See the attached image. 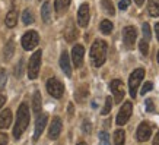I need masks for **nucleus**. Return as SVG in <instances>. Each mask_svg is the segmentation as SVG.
<instances>
[{
  "mask_svg": "<svg viewBox=\"0 0 159 145\" xmlns=\"http://www.w3.org/2000/svg\"><path fill=\"white\" fill-rule=\"evenodd\" d=\"M64 37H66V40H67L69 43H72V41L76 40L77 31H76V28H75L73 22H69V25L66 27V29H64Z\"/></svg>",
  "mask_w": 159,
  "mask_h": 145,
  "instance_id": "a211bd4d",
  "label": "nucleus"
},
{
  "mask_svg": "<svg viewBox=\"0 0 159 145\" xmlns=\"http://www.w3.org/2000/svg\"><path fill=\"white\" fill-rule=\"evenodd\" d=\"M29 109L28 106L22 103L18 109V114H16V123H15V128H13V138L15 139H19L22 133L25 132V129L28 128L29 125Z\"/></svg>",
  "mask_w": 159,
  "mask_h": 145,
  "instance_id": "f257e3e1",
  "label": "nucleus"
},
{
  "mask_svg": "<svg viewBox=\"0 0 159 145\" xmlns=\"http://www.w3.org/2000/svg\"><path fill=\"white\" fill-rule=\"evenodd\" d=\"M41 50H37L31 59H29V63H28V76L29 79H35L38 76V72H39V68H41Z\"/></svg>",
  "mask_w": 159,
  "mask_h": 145,
  "instance_id": "7ed1b4c3",
  "label": "nucleus"
},
{
  "mask_svg": "<svg viewBox=\"0 0 159 145\" xmlns=\"http://www.w3.org/2000/svg\"><path fill=\"white\" fill-rule=\"evenodd\" d=\"M131 110H133V106H131L130 101H127L123 104V107H121V110L118 111V114H117V125H124V123H127L129 122V119H130L131 116Z\"/></svg>",
  "mask_w": 159,
  "mask_h": 145,
  "instance_id": "0eeeda50",
  "label": "nucleus"
},
{
  "mask_svg": "<svg viewBox=\"0 0 159 145\" xmlns=\"http://www.w3.org/2000/svg\"><path fill=\"white\" fill-rule=\"evenodd\" d=\"M148 12L150 16L158 18L159 16V0H149V5H148Z\"/></svg>",
  "mask_w": 159,
  "mask_h": 145,
  "instance_id": "aec40b11",
  "label": "nucleus"
},
{
  "mask_svg": "<svg viewBox=\"0 0 159 145\" xmlns=\"http://www.w3.org/2000/svg\"><path fill=\"white\" fill-rule=\"evenodd\" d=\"M6 81H7V75H6L5 69H0V88H3L6 85Z\"/></svg>",
  "mask_w": 159,
  "mask_h": 145,
  "instance_id": "72a5a7b5",
  "label": "nucleus"
},
{
  "mask_svg": "<svg viewBox=\"0 0 159 145\" xmlns=\"http://www.w3.org/2000/svg\"><path fill=\"white\" fill-rule=\"evenodd\" d=\"M41 16H43V21L44 22H48L50 18H51V12H50V3L45 2L41 7Z\"/></svg>",
  "mask_w": 159,
  "mask_h": 145,
  "instance_id": "b1692460",
  "label": "nucleus"
},
{
  "mask_svg": "<svg viewBox=\"0 0 159 145\" xmlns=\"http://www.w3.org/2000/svg\"><path fill=\"white\" fill-rule=\"evenodd\" d=\"M6 27L7 28H13V27H16V24H18V10L16 9H12L9 10V13L6 15Z\"/></svg>",
  "mask_w": 159,
  "mask_h": 145,
  "instance_id": "f3484780",
  "label": "nucleus"
},
{
  "mask_svg": "<svg viewBox=\"0 0 159 145\" xmlns=\"http://www.w3.org/2000/svg\"><path fill=\"white\" fill-rule=\"evenodd\" d=\"M77 145H88V144H85V142H79Z\"/></svg>",
  "mask_w": 159,
  "mask_h": 145,
  "instance_id": "a18cd8bd",
  "label": "nucleus"
},
{
  "mask_svg": "<svg viewBox=\"0 0 159 145\" xmlns=\"http://www.w3.org/2000/svg\"><path fill=\"white\" fill-rule=\"evenodd\" d=\"M102 7L105 10L108 15H116V9H114V6H112V2L111 0H102Z\"/></svg>",
  "mask_w": 159,
  "mask_h": 145,
  "instance_id": "cd10ccee",
  "label": "nucleus"
},
{
  "mask_svg": "<svg viewBox=\"0 0 159 145\" xmlns=\"http://www.w3.org/2000/svg\"><path fill=\"white\" fill-rule=\"evenodd\" d=\"M111 106H112V100H111V97H107L105 100V106H104V109H102V114H108L111 111Z\"/></svg>",
  "mask_w": 159,
  "mask_h": 145,
  "instance_id": "2f4dec72",
  "label": "nucleus"
},
{
  "mask_svg": "<svg viewBox=\"0 0 159 145\" xmlns=\"http://www.w3.org/2000/svg\"><path fill=\"white\" fill-rule=\"evenodd\" d=\"M140 53L143 54V56H148V53H149V43L146 40L140 41Z\"/></svg>",
  "mask_w": 159,
  "mask_h": 145,
  "instance_id": "c756f323",
  "label": "nucleus"
},
{
  "mask_svg": "<svg viewBox=\"0 0 159 145\" xmlns=\"http://www.w3.org/2000/svg\"><path fill=\"white\" fill-rule=\"evenodd\" d=\"M6 103V97L3 95V94H0V109L3 107V104Z\"/></svg>",
  "mask_w": 159,
  "mask_h": 145,
  "instance_id": "ea45409f",
  "label": "nucleus"
},
{
  "mask_svg": "<svg viewBox=\"0 0 159 145\" xmlns=\"http://www.w3.org/2000/svg\"><path fill=\"white\" fill-rule=\"evenodd\" d=\"M69 5H70V0H56L54 2V9L57 13H64L67 10Z\"/></svg>",
  "mask_w": 159,
  "mask_h": 145,
  "instance_id": "412c9836",
  "label": "nucleus"
},
{
  "mask_svg": "<svg viewBox=\"0 0 159 145\" xmlns=\"http://www.w3.org/2000/svg\"><path fill=\"white\" fill-rule=\"evenodd\" d=\"M47 91L54 98H61L63 94H64V85L56 78H50L47 81Z\"/></svg>",
  "mask_w": 159,
  "mask_h": 145,
  "instance_id": "39448f33",
  "label": "nucleus"
},
{
  "mask_svg": "<svg viewBox=\"0 0 159 145\" xmlns=\"http://www.w3.org/2000/svg\"><path fill=\"white\" fill-rule=\"evenodd\" d=\"M153 145H159V132L156 133V136H155V139H153Z\"/></svg>",
  "mask_w": 159,
  "mask_h": 145,
  "instance_id": "79ce46f5",
  "label": "nucleus"
},
{
  "mask_svg": "<svg viewBox=\"0 0 159 145\" xmlns=\"http://www.w3.org/2000/svg\"><path fill=\"white\" fill-rule=\"evenodd\" d=\"M60 66L63 72L66 73V76H72V66H70V59H69L67 51H63L60 56Z\"/></svg>",
  "mask_w": 159,
  "mask_h": 145,
  "instance_id": "2eb2a0df",
  "label": "nucleus"
},
{
  "mask_svg": "<svg viewBox=\"0 0 159 145\" xmlns=\"http://www.w3.org/2000/svg\"><path fill=\"white\" fill-rule=\"evenodd\" d=\"M125 141V133L123 129H117L114 132V145H123Z\"/></svg>",
  "mask_w": 159,
  "mask_h": 145,
  "instance_id": "5701e85b",
  "label": "nucleus"
},
{
  "mask_svg": "<svg viewBox=\"0 0 159 145\" xmlns=\"http://www.w3.org/2000/svg\"><path fill=\"white\" fill-rule=\"evenodd\" d=\"M61 128H63L61 119L60 117H54L51 125H50V131H48L50 139H57L58 136H60V133H61Z\"/></svg>",
  "mask_w": 159,
  "mask_h": 145,
  "instance_id": "f8f14e48",
  "label": "nucleus"
},
{
  "mask_svg": "<svg viewBox=\"0 0 159 145\" xmlns=\"http://www.w3.org/2000/svg\"><path fill=\"white\" fill-rule=\"evenodd\" d=\"M155 32H156V38H158V41H159V22L155 24Z\"/></svg>",
  "mask_w": 159,
  "mask_h": 145,
  "instance_id": "a19ab883",
  "label": "nucleus"
},
{
  "mask_svg": "<svg viewBox=\"0 0 159 145\" xmlns=\"http://www.w3.org/2000/svg\"><path fill=\"white\" fill-rule=\"evenodd\" d=\"M69 113H70V114L73 113V104H69Z\"/></svg>",
  "mask_w": 159,
  "mask_h": 145,
  "instance_id": "c03bdc74",
  "label": "nucleus"
},
{
  "mask_svg": "<svg viewBox=\"0 0 159 145\" xmlns=\"http://www.w3.org/2000/svg\"><path fill=\"white\" fill-rule=\"evenodd\" d=\"M110 89H111V92L114 94V97H116V103H120L121 100H123V97H124L123 82H121L120 79H114V81H111Z\"/></svg>",
  "mask_w": 159,
  "mask_h": 145,
  "instance_id": "9d476101",
  "label": "nucleus"
},
{
  "mask_svg": "<svg viewBox=\"0 0 159 145\" xmlns=\"http://www.w3.org/2000/svg\"><path fill=\"white\" fill-rule=\"evenodd\" d=\"M77 22L83 28L88 27V24H89V6L86 3H83L77 10Z\"/></svg>",
  "mask_w": 159,
  "mask_h": 145,
  "instance_id": "ddd939ff",
  "label": "nucleus"
},
{
  "mask_svg": "<svg viewBox=\"0 0 159 145\" xmlns=\"http://www.w3.org/2000/svg\"><path fill=\"white\" fill-rule=\"evenodd\" d=\"M129 6H130V0H120V3H118V7L121 10H125Z\"/></svg>",
  "mask_w": 159,
  "mask_h": 145,
  "instance_id": "c9c22d12",
  "label": "nucleus"
},
{
  "mask_svg": "<svg viewBox=\"0 0 159 145\" xmlns=\"http://www.w3.org/2000/svg\"><path fill=\"white\" fill-rule=\"evenodd\" d=\"M0 145H7V135L0 132Z\"/></svg>",
  "mask_w": 159,
  "mask_h": 145,
  "instance_id": "4c0bfd02",
  "label": "nucleus"
},
{
  "mask_svg": "<svg viewBox=\"0 0 159 145\" xmlns=\"http://www.w3.org/2000/svg\"><path fill=\"white\" fill-rule=\"evenodd\" d=\"M88 94H89L88 87H86V85H82V87L76 91V100H77V101H83V100L88 97Z\"/></svg>",
  "mask_w": 159,
  "mask_h": 145,
  "instance_id": "a878e982",
  "label": "nucleus"
},
{
  "mask_svg": "<svg viewBox=\"0 0 159 145\" xmlns=\"http://www.w3.org/2000/svg\"><path fill=\"white\" fill-rule=\"evenodd\" d=\"M150 135H152V128H150L149 123H146V122L140 123L139 129H137V139L140 142H145L150 138Z\"/></svg>",
  "mask_w": 159,
  "mask_h": 145,
  "instance_id": "4468645a",
  "label": "nucleus"
},
{
  "mask_svg": "<svg viewBox=\"0 0 159 145\" xmlns=\"http://www.w3.org/2000/svg\"><path fill=\"white\" fill-rule=\"evenodd\" d=\"M22 73H24V60L20 59L19 62H18V65H16V68H15V76L20 78Z\"/></svg>",
  "mask_w": 159,
  "mask_h": 145,
  "instance_id": "c85d7f7f",
  "label": "nucleus"
},
{
  "mask_svg": "<svg viewBox=\"0 0 159 145\" xmlns=\"http://www.w3.org/2000/svg\"><path fill=\"white\" fill-rule=\"evenodd\" d=\"M83 129H85L86 133H89V132H91V125H89L88 122H85V123H83Z\"/></svg>",
  "mask_w": 159,
  "mask_h": 145,
  "instance_id": "58836bf2",
  "label": "nucleus"
},
{
  "mask_svg": "<svg viewBox=\"0 0 159 145\" xmlns=\"http://www.w3.org/2000/svg\"><path fill=\"white\" fill-rule=\"evenodd\" d=\"M22 21H24L25 25H31L32 22H34V15H32V12L29 9H25L24 13H22Z\"/></svg>",
  "mask_w": 159,
  "mask_h": 145,
  "instance_id": "bb28decb",
  "label": "nucleus"
},
{
  "mask_svg": "<svg viewBox=\"0 0 159 145\" xmlns=\"http://www.w3.org/2000/svg\"><path fill=\"white\" fill-rule=\"evenodd\" d=\"M41 106H43V101H41V94H39V91H35L34 97H32V109H34L35 114H39V111H41Z\"/></svg>",
  "mask_w": 159,
  "mask_h": 145,
  "instance_id": "6ab92c4d",
  "label": "nucleus"
},
{
  "mask_svg": "<svg viewBox=\"0 0 159 145\" xmlns=\"http://www.w3.org/2000/svg\"><path fill=\"white\" fill-rule=\"evenodd\" d=\"M13 53H15V43H13V40H9L5 46V60L6 62H9L10 59H12Z\"/></svg>",
  "mask_w": 159,
  "mask_h": 145,
  "instance_id": "4be33fe9",
  "label": "nucleus"
},
{
  "mask_svg": "<svg viewBox=\"0 0 159 145\" xmlns=\"http://www.w3.org/2000/svg\"><path fill=\"white\" fill-rule=\"evenodd\" d=\"M38 43H39V35L35 31H28L22 37V47L25 50H32V48L38 46Z\"/></svg>",
  "mask_w": 159,
  "mask_h": 145,
  "instance_id": "423d86ee",
  "label": "nucleus"
},
{
  "mask_svg": "<svg viewBox=\"0 0 159 145\" xmlns=\"http://www.w3.org/2000/svg\"><path fill=\"white\" fill-rule=\"evenodd\" d=\"M83 57H85V48L80 44H76L72 50V60L75 68H80L83 65Z\"/></svg>",
  "mask_w": 159,
  "mask_h": 145,
  "instance_id": "1a4fd4ad",
  "label": "nucleus"
},
{
  "mask_svg": "<svg viewBox=\"0 0 159 145\" xmlns=\"http://www.w3.org/2000/svg\"><path fill=\"white\" fill-rule=\"evenodd\" d=\"M145 107H146V111H149V113H152V111L155 110V106H153V101H152V100H146Z\"/></svg>",
  "mask_w": 159,
  "mask_h": 145,
  "instance_id": "e433bc0d",
  "label": "nucleus"
},
{
  "mask_svg": "<svg viewBox=\"0 0 159 145\" xmlns=\"http://www.w3.org/2000/svg\"><path fill=\"white\" fill-rule=\"evenodd\" d=\"M99 141L101 145H110V136L107 132H99Z\"/></svg>",
  "mask_w": 159,
  "mask_h": 145,
  "instance_id": "473e14b6",
  "label": "nucleus"
},
{
  "mask_svg": "<svg viewBox=\"0 0 159 145\" xmlns=\"http://www.w3.org/2000/svg\"><path fill=\"white\" fill-rule=\"evenodd\" d=\"M156 59H158V63H159V51H158V56H156Z\"/></svg>",
  "mask_w": 159,
  "mask_h": 145,
  "instance_id": "49530a36",
  "label": "nucleus"
},
{
  "mask_svg": "<svg viewBox=\"0 0 159 145\" xmlns=\"http://www.w3.org/2000/svg\"><path fill=\"white\" fill-rule=\"evenodd\" d=\"M152 88H153V84H152V82H146L145 85L142 87V91H140V94H142V95H146V92H149Z\"/></svg>",
  "mask_w": 159,
  "mask_h": 145,
  "instance_id": "f704fd0d",
  "label": "nucleus"
},
{
  "mask_svg": "<svg viewBox=\"0 0 159 145\" xmlns=\"http://www.w3.org/2000/svg\"><path fill=\"white\" fill-rule=\"evenodd\" d=\"M136 37H137V31L134 27H125L123 31V41L127 48H131L136 43Z\"/></svg>",
  "mask_w": 159,
  "mask_h": 145,
  "instance_id": "6e6552de",
  "label": "nucleus"
},
{
  "mask_svg": "<svg viewBox=\"0 0 159 145\" xmlns=\"http://www.w3.org/2000/svg\"><path fill=\"white\" fill-rule=\"evenodd\" d=\"M134 2H136V5H137V6H142V5H143V2H145V0H134Z\"/></svg>",
  "mask_w": 159,
  "mask_h": 145,
  "instance_id": "37998d69",
  "label": "nucleus"
},
{
  "mask_svg": "<svg viewBox=\"0 0 159 145\" xmlns=\"http://www.w3.org/2000/svg\"><path fill=\"white\" fill-rule=\"evenodd\" d=\"M112 28H114V25L111 24V21H108V19H104L101 22V25H99V29H101L102 34H111Z\"/></svg>",
  "mask_w": 159,
  "mask_h": 145,
  "instance_id": "393cba45",
  "label": "nucleus"
},
{
  "mask_svg": "<svg viewBox=\"0 0 159 145\" xmlns=\"http://www.w3.org/2000/svg\"><path fill=\"white\" fill-rule=\"evenodd\" d=\"M10 123H12V111L9 109H5L0 113V129H7Z\"/></svg>",
  "mask_w": 159,
  "mask_h": 145,
  "instance_id": "dca6fc26",
  "label": "nucleus"
},
{
  "mask_svg": "<svg viewBox=\"0 0 159 145\" xmlns=\"http://www.w3.org/2000/svg\"><path fill=\"white\" fill-rule=\"evenodd\" d=\"M145 76V70L143 69H136L133 70L130 75V79H129V91H130V95L134 98L136 94H137V88H139L142 79Z\"/></svg>",
  "mask_w": 159,
  "mask_h": 145,
  "instance_id": "20e7f679",
  "label": "nucleus"
},
{
  "mask_svg": "<svg viewBox=\"0 0 159 145\" xmlns=\"http://www.w3.org/2000/svg\"><path fill=\"white\" fill-rule=\"evenodd\" d=\"M142 31H143V40H146V41H149L150 40V27L149 24H143V27H142Z\"/></svg>",
  "mask_w": 159,
  "mask_h": 145,
  "instance_id": "7c9ffc66",
  "label": "nucleus"
},
{
  "mask_svg": "<svg viewBox=\"0 0 159 145\" xmlns=\"http://www.w3.org/2000/svg\"><path fill=\"white\" fill-rule=\"evenodd\" d=\"M47 120H48V114L47 113H41L38 117H37V123H35V132H34V141H37L43 133L44 128L47 125Z\"/></svg>",
  "mask_w": 159,
  "mask_h": 145,
  "instance_id": "9b49d317",
  "label": "nucleus"
},
{
  "mask_svg": "<svg viewBox=\"0 0 159 145\" xmlns=\"http://www.w3.org/2000/svg\"><path fill=\"white\" fill-rule=\"evenodd\" d=\"M107 50H108V46L104 40H97L95 43L92 44V48H91V60H92V65L95 68H99L104 65L107 59Z\"/></svg>",
  "mask_w": 159,
  "mask_h": 145,
  "instance_id": "f03ea898",
  "label": "nucleus"
}]
</instances>
